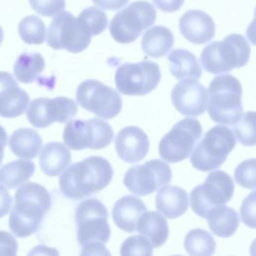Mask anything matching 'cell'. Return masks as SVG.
<instances>
[{
    "label": "cell",
    "instance_id": "6da1fadb",
    "mask_svg": "<svg viewBox=\"0 0 256 256\" xmlns=\"http://www.w3.org/2000/svg\"><path fill=\"white\" fill-rule=\"evenodd\" d=\"M59 178L62 194L81 200L104 189L112 180L111 164L100 156H90L66 167Z\"/></svg>",
    "mask_w": 256,
    "mask_h": 256
},
{
    "label": "cell",
    "instance_id": "7a4b0ae2",
    "mask_svg": "<svg viewBox=\"0 0 256 256\" xmlns=\"http://www.w3.org/2000/svg\"><path fill=\"white\" fill-rule=\"evenodd\" d=\"M51 195L35 182L21 185L14 196L9 228L14 236L25 238L34 234L51 208Z\"/></svg>",
    "mask_w": 256,
    "mask_h": 256
},
{
    "label": "cell",
    "instance_id": "3957f363",
    "mask_svg": "<svg viewBox=\"0 0 256 256\" xmlns=\"http://www.w3.org/2000/svg\"><path fill=\"white\" fill-rule=\"evenodd\" d=\"M207 110L210 118L223 125H234L242 115V86L232 75L216 76L207 91Z\"/></svg>",
    "mask_w": 256,
    "mask_h": 256
},
{
    "label": "cell",
    "instance_id": "277c9868",
    "mask_svg": "<svg viewBox=\"0 0 256 256\" xmlns=\"http://www.w3.org/2000/svg\"><path fill=\"white\" fill-rule=\"evenodd\" d=\"M250 45L242 35L230 34L223 41L208 44L202 50L200 62L209 73H226L245 66L250 58Z\"/></svg>",
    "mask_w": 256,
    "mask_h": 256
},
{
    "label": "cell",
    "instance_id": "5b68a950",
    "mask_svg": "<svg viewBox=\"0 0 256 256\" xmlns=\"http://www.w3.org/2000/svg\"><path fill=\"white\" fill-rule=\"evenodd\" d=\"M236 139L233 131L224 125L208 130L192 151L190 162L197 170L207 172L219 168L233 150Z\"/></svg>",
    "mask_w": 256,
    "mask_h": 256
},
{
    "label": "cell",
    "instance_id": "8992f818",
    "mask_svg": "<svg viewBox=\"0 0 256 256\" xmlns=\"http://www.w3.org/2000/svg\"><path fill=\"white\" fill-rule=\"evenodd\" d=\"M108 212L105 205L94 198L82 201L76 209L77 240L83 246L105 244L110 238Z\"/></svg>",
    "mask_w": 256,
    "mask_h": 256
},
{
    "label": "cell",
    "instance_id": "52a82bcc",
    "mask_svg": "<svg viewBox=\"0 0 256 256\" xmlns=\"http://www.w3.org/2000/svg\"><path fill=\"white\" fill-rule=\"evenodd\" d=\"M92 34L78 17L68 11L54 16L47 31V44L55 49H65L71 53L84 51L91 42Z\"/></svg>",
    "mask_w": 256,
    "mask_h": 256
},
{
    "label": "cell",
    "instance_id": "ba28073f",
    "mask_svg": "<svg viewBox=\"0 0 256 256\" xmlns=\"http://www.w3.org/2000/svg\"><path fill=\"white\" fill-rule=\"evenodd\" d=\"M156 20V10L148 1H135L119 11L112 18L109 31L112 38L123 44L135 41L144 29Z\"/></svg>",
    "mask_w": 256,
    "mask_h": 256
},
{
    "label": "cell",
    "instance_id": "9c48e42d",
    "mask_svg": "<svg viewBox=\"0 0 256 256\" xmlns=\"http://www.w3.org/2000/svg\"><path fill=\"white\" fill-rule=\"evenodd\" d=\"M201 135L202 127L197 119L180 120L161 139L158 146L160 157L169 163L183 161L190 156Z\"/></svg>",
    "mask_w": 256,
    "mask_h": 256
},
{
    "label": "cell",
    "instance_id": "30bf717a",
    "mask_svg": "<svg viewBox=\"0 0 256 256\" xmlns=\"http://www.w3.org/2000/svg\"><path fill=\"white\" fill-rule=\"evenodd\" d=\"M233 192L234 183L230 175L222 170H215L208 174L201 185L192 190L191 209L198 216L206 218L213 207L229 202Z\"/></svg>",
    "mask_w": 256,
    "mask_h": 256
},
{
    "label": "cell",
    "instance_id": "8fae6325",
    "mask_svg": "<svg viewBox=\"0 0 256 256\" xmlns=\"http://www.w3.org/2000/svg\"><path fill=\"white\" fill-rule=\"evenodd\" d=\"M113 137L111 126L106 121L97 118L71 120L63 131L64 144L73 150L102 149L111 143Z\"/></svg>",
    "mask_w": 256,
    "mask_h": 256
},
{
    "label": "cell",
    "instance_id": "7c38bea8",
    "mask_svg": "<svg viewBox=\"0 0 256 256\" xmlns=\"http://www.w3.org/2000/svg\"><path fill=\"white\" fill-rule=\"evenodd\" d=\"M161 79L157 63L144 60L125 63L115 73V84L120 93L128 96H144L154 90Z\"/></svg>",
    "mask_w": 256,
    "mask_h": 256
},
{
    "label": "cell",
    "instance_id": "4fadbf2b",
    "mask_svg": "<svg viewBox=\"0 0 256 256\" xmlns=\"http://www.w3.org/2000/svg\"><path fill=\"white\" fill-rule=\"evenodd\" d=\"M76 99L82 108L103 119L117 116L122 109V99L118 92L94 79L79 84Z\"/></svg>",
    "mask_w": 256,
    "mask_h": 256
},
{
    "label": "cell",
    "instance_id": "5bb4252c",
    "mask_svg": "<svg viewBox=\"0 0 256 256\" xmlns=\"http://www.w3.org/2000/svg\"><path fill=\"white\" fill-rule=\"evenodd\" d=\"M171 179L172 171L169 165L154 159L129 168L125 173L123 183L130 192L139 196H147L169 184Z\"/></svg>",
    "mask_w": 256,
    "mask_h": 256
},
{
    "label": "cell",
    "instance_id": "9a60e30c",
    "mask_svg": "<svg viewBox=\"0 0 256 256\" xmlns=\"http://www.w3.org/2000/svg\"><path fill=\"white\" fill-rule=\"evenodd\" d=\"M78 108L74 100L64 96L52 99L37 98L26 111L28 121L36 128H45L54 122L64 123L77 114Z\"/></svg>",
    "mask_w": 256,
    "mask_h": 256
},
{
    "label": "cell",
    "instance_id": "2e32d148",
    "mask_svg": "<svg viewBox=\"0 0 256 256\" xmlns=\"http://www.w3.org/2000/svg\"><path fill=\"white\" fill-rule=\"evenodd\" d=\"M171 100L178 112L188 116H200L206 110L207 89L196 79H184L172 90Z\"/></svg>",
    "mask_w": 256,
    "mask_h": 256
},
{
    "label": "cell",
    "instance_id": "e0dca14e",
    "mask_svg": "<svg viewBox=\"0 0 256 256\" xmlns=\"http://www.w3.org/2000/svg\"><path fill=\"white\" fill-rule=\"evenodd\" d=\"M29 102L27 92L18 86L14 77L8 72L0 71V116L18 117L25 112Z\"/></svg>",
    "mask_w": 256,
    "mask_h": 256
},
{
    "label": "cell",
    "instance_id": "ac0fdd59",
    "mask_svg": "<svg viewBox=\"0 0 256 256\" xmlns=\"http://www.w3.org/2000/svg\"><path fill=\"white\" fill-rule=\"evenodd\" d=\"M115 148L120 159L128 163H136L147 155L149 150L148 136L137 126L125 127L116 136Z\"/></svg>",
    "mask_w": 256,
    "mask_h": 256
},
{
    "label": "cell",
    "instance_id": "d6986e66",
    "mask_svg": "<svg viewBox=\"0 0 256 256\" xmlns=\"http://www.w3.org/2000/svg\"><path fill=\"white\" fill-rule=\"evenodd\" d=\"M179 30L189 42L204 44L214 37L215 24L207 13L201 10H189L181 16Z\"/></svg>",
    "mask_w": 256,
    "mask_h": 256
},
{
    "label": "cell",
    "instance_id": "ffe728a7",
    "mask_svg": "<svg viewBox=\"0 0 256 256\" xmlns=\"http://www.w3.org/2000/svg\"><path fill=\"white\" fill-rule=\"evenodd\" d=\"M146 209V205L140 198L132 195L124 196L114 204L112 218L118 228L126 232H133L138 219Z\"/></svg>",
    "mask_w": 256,
    "mask_h": 256
},
{
    "label": "cell",
    "instance_id": "44dd1931",
    "mask_svg": "<svg viewBox=\"0 0 256 256\" xmlns=\"http://www.w3.org/2000/svg\"><path fill=\"white\" fill-rule=\"evenodd\" d=\"M155 202L160 214L173 219L186 212L188 208V194L181 187L164 185L159 188Z\"/></svg>",
    "mask_w": 256,
    "mask_h": 256
},
{
    "label": "cell",
    "instance_id": "7402d4cb",
    "mask_svg": "<svg viewBox=\"0 0 256 256\" xmlns=\"http://www.w3.org/2000/svg\"><path fill=\"white\" fill-rule=\"evenodd\" d=\"M71 154L60 142L47 143L39 155L41 170L48 176H57L70 164Z\"/></svg>",
    "mask_w": 256,
    "mask_h": 256
},
{
    "label": "cell",
    "instance_id": "603a6c76",
    "mask_svg": "<svg viewBox=\"0 0 256 256\" xmlns=\"http://www.w3.org/2000/svg\"><path fill=\"white\" fill-rule=\"evenodd\" d=\"M135 230L145 236L151 242L152 246L156 248L166 242L169 234L166 219L155 211H145L138 219Z\"/></svg>",
    "mask_w": 256,
    "mask_h": 256
},
{
    "label": "cell",
    "instance_id": "cb8c5ba5",
    "mask_svg": "<svg viewBox=\"0 0 256 256\" xmlns=\"http://www.w3.org/2000/svg\"><path fill=\"white\" fill-rule=\"evenodd\" d=\"M206 219L210 230L216 236L223 238L232 236L239 226L237 212L225 204L213 207L207 213Z\"/></svg>",
    "mask_w": 256,
    "mask_h": 256
},
{
    "label": "cell",
    "instance_id": "d4e9b609",
    "mask_svg": "<svg viewBox=\"0 0 256 256\" xmlns=\"http://www.w3.org/2000/svg\"><path fill=\"white\" fill-rule=\"evenodd\" d=\"M9 147L14 155L22 159H33L42 147V139L31 128H20L10 136Z\"/></svg>",
    "mask_w": 256,
    "mask_h": 256
},
{
    "label": "cell",
    "instance_id": "484cf974",
    "mask_svg": "<svg viewBox=\"0 0 256 256\" xmlns=\"http://www.w3.org/2000/svg\"><path fill=\"white\" fill-rule=\"evenodd\" d=\"M174 43V36L170 29L164 26H153L142 36L141 47L145 54L153 58H160L168 53Z\"/></svg>",
    "mask_w": 256,
    "mask_h": 256
},
{
    "label": "cell",
    "instance_id": "4316f807",
    "mask_svg": "<svg viewBox=\"0 0 256 256\" xmlns=\"http://www.w3.org/2000/svg\"><path fill=\"white\" fill-rule=\"evenodd\" d=\"M170 73L178 80L199 79L202 74L200 64L194 54L185 49H175L167 56Z\"/></svg>",
    "mask_w": 256,
    "mask_h": 256
},
{
    "label": "cell",
    "instance_id": "83f0119b",
    "mask_svg": "<svg viewBox=\"0 0 256 256\" xmlns=\"http://www.w3.org/2000/svg\"><path fill=\"white\" fill-rule=\"evenodd\" d=\"M35 164L27 160H15L0 168V185L13 189L26 182L34 173Z\"/></svg>",
    "mask_w": 256,
    "mask_h": 256
},
{
    "label": "cell",
    "instance_id": "f1b7e54d",
    "mask_svg": "<svg viewBox=\"0 0 256 256\" xmlns=\"http://www.w3.org/2000/svg\"><path fill=\"white\" fill-rule=\"evenodd\" d=\"M45 68V61L40 53H22L15 61L13 72L22 83H32L39 78Z\"/></svg>",
    "mask_w": 256,
    "mask_h": 256
},
{
    "label": "cell",
    "instance_id": "f546056e",
    "mask_svg": "<svg viewBox=\"0 0 256 256\" xmlns=\"http://www.w3.org/2000/svg\"><path fill=\"white\" fill-rule=\"evenodd\" d=\"M184 248L190 255L209 256L214 253L216 243L209 232L197 228L186 234Z\"/></svg>",
    "mask_w": 256,
    "mask_h": 256
},
{
    "label": "cell",
    "instance_id": "4dcf8cb0",
    "mask_svg": "<svg viewBox=\"0 0 256 256\" xmlns=\"http://www.w3.org/2000/svg\"><path fill=\"white\" fill-rule=\"evenodd\" d=\"M18 33L20 38L27 44H42L45 40L46 27L39 17L29 15L20 21Z\"/></svg>",
    "mask_w": 256,
    "mask_h": 256
},
{
    "label": "cell",
    "instance_id": "1f68e13d",
    "mask_svg": "<svg viewBox=\"0 0 256 256\" xmlns=\"http://www.w3.org/2000/svg\"><path fill=\"white\" fill-rule=\"evenodd\" d=\"M78 18L83 21L92 36L102 33L108 23L106 13L96 6H90L83 9L78 15Z\"/></svg>",
    "mask_w": 256,
    "mask_h": 256
},
{
    "label": "cell",
    "instance_id": "d6a6232c",
    "mask_svg": "<svg viewBox=\"0 0 256 256\" xmlns=\"http://www.w3.org/2000/svg\"><path fill=\"white\" fill-rule=\"evenodd\" d=\"M255 113L254 111L246 112L234 124V135L238 141L244 146L255 145V128H254Z\"/></svg>",
    "mask_w": 256,
    "mask_h": 256
},
{
    "label": "cell",
    "instance_id": "836d02e7",
    "mask_svg": "<svg viewBox=\"0 0 256 256\" xmlns=\"http://www.w3.org/2000/svg\"><path fill=\"white\" fill-rule=\"evenodd\" d=\"M151 242L145 236H131L127 238L121 248V255H141L151 256L153 253Z\"/></svg>",
    "mask_w": 256,
    "mask_h": 256
},
{
    "label": "cell",
    "instance_id": "e575fe53",
    "mask_svg": "<svg viewBox=\"0 0 256 256\" xmlns=\"http://www.w3.org/2000/svg\"><path fill=\"white\" fill-rule=\"evenodd\" d=\"M255 175H256V164L255 159L245 160L240 163L235 170V181L244 188L255 189Z\"/></svg>",
    "mask_w": 256,
    "mask_h": 256
},
{
    "label": "cell",
    "instance_id": "d590c367",
    "mask_svg": "<svg viewBox=\"0 0 256 256\" xmlns=\"http://www.w3.org/2000/svg\"><path fill=\"white\" fill-rule=\"evenodd\" d=\"M32 9L38 14L50 17L64 10L65 0H29Z\"/></svg>",
    "mask_w": 256,
    "mask_h": 256
},
{
    "label": "cell",
    "instance_id": "8d00e7d4",
    "mask_svg": "<svg viewBox=\"0 0 256 256\" xmlns=\"http://www.w3.org/2000/svg\"><path fill=\"white\" fill-rule=\"evenodd\" d=\"M242 221L249 227L255 228V191L248 195L240 208Z\"/></svg>",
    "mask_w": 256,
    "mask_h": 256
},
{
    "label": "cell",
    "instance_id": "74e56055",
    "mask_svg": "<svg viewBox=\"0 0 256 256\" xmlns=\"http://www.w3.org/2000/svg\"><path fill=\"white\" fill-rule=\"evenodd\" d=\"M18 243L12 234L0 230V255H16Z\"/></svg>",
    "mask_w": 256,
    "mask_h": 256
},
{
    "label": "cell",
    "instance_id": "f35d334b",
    "mask_svg": "<svg viewBox=\"0 0 256 256\" xmlns=\"http://www.w3.org/2000/svg\"><path fill=\"white\" fill-rule=\"evenodd\" d=\"M153 3L161 11L170 13L179 10L183 5L184 0H153Z\"/></svg>",
    "mask_w": 256,
    "mask_h": 256
},
{
    "label": "cell",
    "instance_id": "ab89813d",
    "mask_svg": "<svg viewBox=\"0 0 256 256\" xmlns=\"http://www.w3.org/2000/svg\"><path fill=\"white\" fill-rule=\"evenodd\" d=\"M12 206V198L6 188L0 185V218L6 215Z\"/></svg>",
    "mask_w": 256,
    "mask_h": 256
},
{
    "label": "cell",
    "instance_id": "60d3db41",
    "mask_svg": "<svg viewBox=\"0 0 256 256\" xmlns=\"http://www.w3.org/2000/svg\"><path fill=\"white\" fill-rule=\"evenodd\" d=\"M97 6L106 10H118L128 3L129 0H92Z\"/></svg>",
    "mask_w": 256,
    "mask_h": 256
},
{
    "label": "cell",
    "instance_id": "b9f144b4",
    "mask_svg": "<svg viewBox=\"0 0 256 256\" xmlns=\"http://www.w3.org/2000/svg\"><path fill=\"white\" fill-rule=\"evenodd\" d=\"M7 144V133L5 129L0 125V164L4 156V148Z\"/></svg>",
    "mask_w": 256,
    "mask_h": 256
},
{
    "label": "cell",
    "instance_id": "7bdbcfd3",
    "mask_svg": "<svg viewBox=\"0 0 256 256\" xmlns=\"http://www.w3.org/2000/svg\"><path fill=\"white\" fill-rule=\"evenodd\" d=\"M3 38H4V32H3V29H2V27L0 26V45H1L2 41H3Z\"/></svg>",
    "mask_w": 256,
    "mask_h": 256
}]
</instances>
